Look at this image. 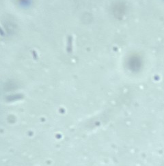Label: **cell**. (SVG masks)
<instances>
[{"label": "cell", "mask_w": 164, "mask_h": 166, "mask_svg": "<svg viewBox=\"0 0 164 166\" xmlns=\"http://www.w3.org/2000/svg\"><path fill=\"white\" fill-rule=\"evenodd\" d=\"M0 35L3 36L5 35V32H4V31H3V29L2 28V27L0 26Z\"/></svg>", "instance_id": "cell-1"}]
</instances>
